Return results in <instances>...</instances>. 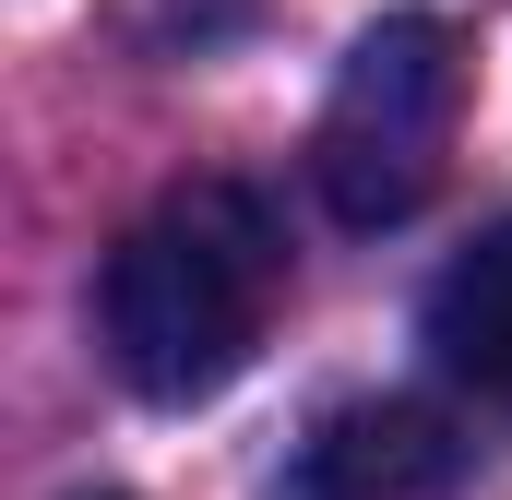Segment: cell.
I'll list each match as a JSON object with an SVG mask.
<instances>
[{
  "label": "cell",
  "mask_w": 512,
  "mask_h": 500,
  "mask_svg": "<svg viewBox=\"0 0 512 500\" xmlns=\"http://www.w3.org/2000/svg\"><path fill=\"white\" fill-rule=\"evenodd\" d=\"M286 239L251 179H179L96 274V346L143 405H215L262 358Z\"/></svg>",
  "instance_id": "obj_1"
},
{
  "label": "cell",
  "mask_w": 512,
  "mask_h": 500,
  "mask_svg": "<svg viewBox=\"0 0 512 500\" xmlns=\"http://www.w3.org/2000/svg\"><path fill=\"white\" fill-rule=\"evenodd\" d=\"M84 500H120V489H84Z\"/></svg>",
  "instance_id": "obj_5"
},
{
  "label": "cell",
  "mask_w": 512,
  "mask_h": 500,
  "mask_svg": "<svg viewBox=\"0 0 512 500\" xmlns=\"http://www.w3.org/2000/svg\"><path fill=\"white\" fill-rule=\"evenodd\" d=\"M465 477V441L441 405H405V393H370V405H334L298 453H286V500H441Z\"/></svg>",
  "instance_id": "obj_3"
},
{
  "label": "cell",
  "mask_w": 512,
  "mask_h": 500,
  "mask_svg": "<svg viewBox=\"0 0 512 500\" xmlns=\"http://www.w3.org/2000/svg\"><path fill=\"white\" fill-rule=\"evenodd\" d=\"M453 131H465V36L429 12L370 24L322 96V131H310V179H322L334 227H405L441 191Z\"/></svg>",
  "instance_id": "obj_2"
},
{
  "label": "cell",
  "mask_w": 512,
  "mask_h": 500,
  "mask_svg": "<svg viewBox=\"0 0 512 500\" xmlns=\"http://www.w3.org/2000/svg\"><path fill=\"white\" fill-rule=\"evenodd\" d=\"M417 334H429L441 381H465L489 417H512V215H501V227H477V239L429 274Z\"/></svg>",
  "instance_id": "obj_4"
}]
</instances>
